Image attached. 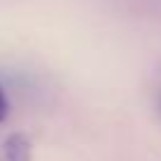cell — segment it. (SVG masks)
Listing matches in <instances>:
<instances>
[{"mask_svg":"<svg viewBox=\"0 0 161 161\" xmlns=\"http://www.w3.org/2000/svg\"><path fill=\"white\" fill-rule=\"evenodd\" d=\"M7 111H10V102H7V95L3 90V86H0V121L7 116Z\"/></svg>","mask_w":161,"mask_h":161,"instance_id":"7a4b0ae2","label":"cell"},{"mask_svg":"<svg viewBox=\"0 0 161 161\" xmlns=\"http://www.w3.org/2000/svg\"><path fill=\"white\" fill-rule=\"evenodd\" d=\"M5 152L10 161H29V142L21 135H12L5 142Z\"/></svg>","mask_w":161,"mask_h":161,"instance_id":"6da1fadb","label":"cell"}]
</instances>
